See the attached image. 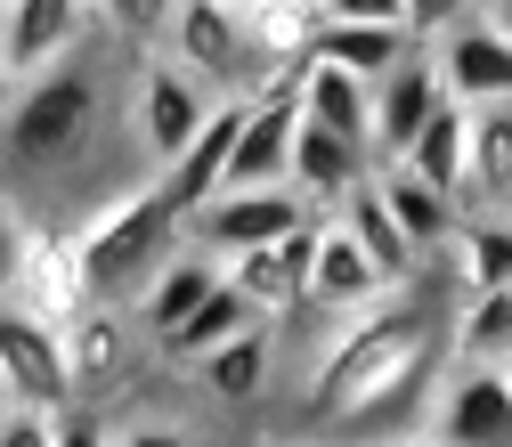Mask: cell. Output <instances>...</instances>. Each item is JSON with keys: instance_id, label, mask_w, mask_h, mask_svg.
<instances>
[{"instance_id": "6da1fadb", "label": "cell", "mask_w": 512, "mask_h": 447, "mask_svg": "<svg viewBox=\"0 0 512 447\" xmlns=\"http://www.w3.org/2000/svg\"><path fill=\"white\" fill-rule=\"evenodd\" d=\"M447 366H456V317H447L439 277L423 269L391 301H374L326 334V350L309 358L301 382V423L317 447H374L391 439L382 423L431 415Z\"/></svg>"}, {"instance_id": "7a4b0ae2", "label": "cell", "mask_w": 512, "mask_h": 447, "mask_svg": "<svg viewBox=\"0 0 512 447\" xmlns=\"http://www.w3.org/2000/svg\"><path fill=\"white\" fill-rule=\"evenodd\" d=\"M82 244V269H90V293H122V301H147L163 285V269L187 252V220L179 204L163 196V179H131V187H114V196L74 228Z\"/></svg>"}, {"instance_id": "3957f363", "label": "cell", "mask_w": 512, "mask_h": 447, "mask_svg": "<svg viewBox=\"0 0 512 447\" xmlns=\"http://www.w3.org/2000/svg\"><path fill=\"white\" fill-rule=\"evenodd\" d=\"M98 131H106V82H98L90 57H74V66H57V74H41L9 98V114H0V163L57 179V171L90 163Z\"/></svg>"}, {"instance_id": "277c9868", "label": "cell", "mask_w": 512, "mask_h": 447, "mask_svg": "<svg viewBox=\"0 0 512 447\" xmlns=\"http://www.w3.org/2000/svg\"><path fill=\"white\" fill-rule=\"evenodd\" d=\"M423 41L407 33V0H317V49L309 66H342L358 82H391Z\"/></svg>"}, {"instance_id": "5b68a950", "label": "cell", "mask_w": 512, "mask_h": 447, "mask_svg": "<svg viewBox=\"0 0 512 447\" xmlns=\"http://www.w3.org/2000/svg\"><path fill=\"white\" fill-rule=\"evenodd\" d=\"M163 57H179L187 74L220 98H252L261 90V66H252V41H244V9L236 0H171V33Z\"/></svg>"}, {"instance_id": "8992f818", "label": "cell", "mask_w": 512, "mask_h": 447, "mask_svg": "<svg viewBox=\"0 0 512 447\" xmlns=\"http://www.w3.org/2000/svg\"><path fill=\"white\" fill-rule=\"evenodd\" d=\"M228 98L220 90H204L196 74H187L179 66V57H147V66H139V139H147V163H155V179L187 155V147H196L204 131H212V114H220Z\"/></svg>"}, {"instance_id": "52a82bcc", "label": "cell", "mask_w": 512, "mask_h": 447, "mask_svg": "<svg viewBox=\"0 0 512 447\" xmlns=\"http://www.w3.org/2000/svg\"><path fill=\"white\" fill-rule=\"evenodd\" d=\"M0 399L25 415H74L82 407L74 366H66V334H49L17 301H0Z\"/></svg>"}, {"instance_id": "ba28073f", "label": "cell", "mask_w": 512, "mask_h": 447, "mask_svg": "<svg viewBox=\"0 0 512 447\" xmlns=\"http://www.w3.org/2000/svg\"><path fill=\"white\" fill-rule=\"evenodd\" d=\"M431 447H512V366H447L423 415Z\"/></svg>"}, {"instance_id": "9c48e42d", "label": "cell", "mask_w": 512, "mask_h": 447, "mask_svg": "<svg viewBox=\"0 0 512 447\" xmlns=\"http://www.w3.org/2000/svg\"><path fill=\"white\" fill-rule=\"evenodd\" d=\"M317 228V212L293 196V187H261V196H220L212 212L187 220V244L212 252V261H244V252H269L285 236Z\"/></svg>"}, {"instance_id": "30bf717a", "label": "cell", "mask_w": 512, "mask_h": 447, "mask_svg": "<svg viewBox=\"0 0 512 447\" xmlns=\"http://www.w3.org/2000/svg\"><path fill=\"white\" fill-rule=\"evenodd\" d=\"M98 33V9H82V0H9V17H0V49H9V74L17 90L74 66V57L90 49Z\"/></svg>"}, {"instance_id": "8fae6325", "label": "cell", "mask_w": 512, "mask_h": 447, "mask_svg": "<svg viewBox=\"0 0 512 447\" xmlns=\"http://www.w3.org/2000/svg\"><path fill=\"white\" fill-rule=\"evenodd\" d=\"M25 317H41L49 334H74L82 317L98 309V293H90V269H82V244H74V228L66 236H33V252H25V277H17V293H9Z\"/></svg>"}, {"instance_id": "7c38bea8", "label": "cell", "mask_w": 512, "mask_h": 447, "mask_svg": "<svg viewBox=\"0 0 512 447\" xmlns=\"http://www.w3.org/2000/svg\"><path fill=\"white\" fill-rule=\"evenodd\" d=\"M439 82L472 114L480 106H512V41H496L480 25V9H464L456 25H447V41H439Z\"/></svg>"}, {"instance_id": "4fadbf2b", "label": "cell", "mask_w": 512, "mask_h": 447, "mask_svg": "<svg viewBox=\"0 0 512 447\" xmlns=\"http://www.w3.org/2000/svg\"><path fill=\"white\" fill-rule=\"evenodd\" d=\"M447 106V82H439V49H415L407 66L374 90V163H407V147L423 139V122Z\"/></svg>"}, {"instance_id": "5bb4252c", "label": "cell", "mask_w": 512, "mask_h": 447, "mask_svg": "<svg viewBox=\"0 0 512 447\" xmlns=\"http://www.w3.org/2000/svg\"><path fill=\"white\" fill-rule=\"evenodd\" d=\"M374 301H391V285H382V269L358 252V236L342 228V220H317V261H309V309L317 317H358V309H374Z\"/></svg>"}, {"instance_id": "9a60e30c", "label": "cell", "mask_w": 512, "mask_h": 447, "mask_svg": "<svg viewBox=\"0 0 512 447\" xmlns=\"http://www.w3.org/2000/svg\"><path fill=\"white\" fill-rule=\"evenodd\" d=\"M374 179V155L334 139V131H317V122H301V147H293V196L317 212V220H334L358 187Z\"/></svg>"}, {"instance_id": "2e32d148", "label": "cell", "mask_w": 512, "mask_h": 447, "mask_svg": "<svg viewBox=\"0 0 512 447\" xmlns=\"http://www.w3.org/2000/svg\"><path fill=\"white\" fill-rule=\"evenodd\" d=\"M374 196L391 204V220L407 228V244L423 252V261H439V252H456V236H464V212L439 196V187H423L407 163H374Z\"/></svg>"}, {"instance_id": "e0dca14e", "label": "cell", "mask_w": 512, "mask_h": 447, "mask_svg": "<svg viewBox=\"0 0 512 447\" xmlns=\"http://www.w3.org/2000/svg\"><path fill=\"white\" fill-rule=\"evenodd\" d=\"M301 122L374 155V82H358L342 66H301Z\"/></svg>"}, {"instance_id": "ac0fdd59", "label": "cell", "mask_w": 512, "mask_h": 447, "mask_svg": "<svg viewBox=\"0 0 512 447\" xmlns=\"http://www.w3.org/2000/svg\"><path fill=\"white\" fill-rule=\"evenodd\" d=\"M407 171H415L423 187H439V196L464 212V187H472V106L447 98V106L423 122V139L407 147Z\"/></svg>"}, {"instance_id": "d6986e66", "label": "cell", "mask_w": 512, "mask_h": 447, "mask_svg": "<svg viewBox=\"0 0 512 447\" xmlns=\"http://www.w3.org/2000/svg\"><path fill=\"white\" fill-rule=\"evenodd\" d=\"M464 220H512V106H480V114H472Z\"/></svg>"}, {"instance_id": "ffe728a7", "label": "cell", "mask_w": 512, "mask_h": 447, "mask_svg": "<svg viewBox=\"0 0 512 447\" xmlns=\"http://www.w3.org/2000/svg\"><path fill=\"white\" fill-rule=\"evenodd\" d=\"M334 220H342V228L358 236V252H366V261L382 269V285H391V293H399V285H415V277L431 269V261H423V252L407 244V228L391 220V204H382V196H374V179L358 187V196H350V204H342Z\"/></svg>"}, {"instance_id": "44dd1931", "label": "cell", "mask_w": 512, "mask_h": 447, "mask_svg": "<svg viewBox=\"0 0 512 447\" xmlns=\"http://www.w3.org/2000/svg\"><path fill=\"white\" fill-rule=\"evenodd\" d=\"M220 285H228V261H212V252H196V244H187L179 261L163 269V285L139 301V326H147L155 342H171V334H179V326H187V317H196Z\"/></svg>"}, {"instance_id": "7402d4cb", "label": "cell", "mask_w": 512, "mask_h": 447, "mask_svg": "<svg viewBox=\"0 0 512 447\" xmlns=\"http://www.w3.org/2000/svg\"><path fill=\"white\" fill-rule=\"evenodd\" d=\"M66 366H74V399H106L122 374H131V334H122V309H90L66 334Z\"/></svg>"}, {"instance_id": "603a6c76", "label": "cell", "mask_w": 512, "mask_h": 447, "mask_svg": "<svg viewBox=\"0 0 512 447\" xmlns=\"http://www.w3.org/2000/svg\"><path fill=\"white\" fill-rule=\"evenodd\" d=\"M204 374V391L220 399V407H261L269 399V382H277V326H252L244 342H228L212 366H196Z\"/></svg>"}, {"instance_id": "cb8c5ba5", "label": "cell", "mask_w": 512, "mask_h": 447, "mask_svg": "<svg viewBox=\"0 0 512 447\" xmlns=\"http://www.w3.org/2000/svg\"><path fill=\"white\" fill-rule=\"evenodd\" d=\"M252 326H261V317H252V301H244L236 285H220V293H212L196 317H187V326H179L171 342H155V350H163L171 366H212V358H220L228 342H244Z\"/></svg>"}, {"instance_id": "d4e9b609", "label": "cell", "mask_w": 512, "mask_h": 447, "mask_svg": "<svg viewBox=\"0 0 512 447\" xmlns=\"http://www.w3.org/2000/svg\"><path fill=\"white\" fill-rule=\"evenodd\" d=\"M456 366H512V285L456 301Z\"/></svg>"}, {"instance_id": "484cf974", "label": "cell", "mask_w": 512, "mask_h": 447, "mask_svg": "<svg viewBox=\"0 0 512 447\" xmlns=\"http://www.w3.org/2000/svg\"><path fill=\"white\" fill-rule=\"evenodd\" d=\"M456 285H464V301L512 285V220H464V236H456Z\"/></svg>"}, {"instance_id": "4316f807", "label": "cell", "mask_w": 512, "mask_h": 447, "mask_svg": "<svg viewBox=\"0 0 512 447\" xmlns=\"http://www.w3.org/2000/svg\"><path fill=\"white\" fill-rule=\"evenodd\" d=\"M33 220L17 212V196H9V187H0V301H9L17 293V277H25V252H33Z\"/></svg>"}, {"instance_id": "83f0119b", "label": "cell", "mask_w": 512, "mask_h": 447, "mask_svg": "<svg viewBox=\"0 0 512 447\" xmlns=\"http://www.w3.org/2000/svg\"><path fill=\"white\" fill-rule=\"evenodd\" d=\"M0 447H57V415H25V407H9V415H0Z\"/></svg>"}, {"instance_id": "f1b7e54d", "label": "cell", "mask_w": 512, "mask_h": 447, "mask_svg": "<svg viewBox=\"0 0 512 447\" xmlns=\"http://www.w3.org/2000/svg\"><path fill=\"white\" fill-rule=\"evenodd\" d=\"M57 447H114V439H106V423L90 407H74V415H57Z\"/></svg>"}, {"instance_id": "f546056e", "label": "cell", "mask_w": 512, "mask_h": 447, "mask_svg": "<svg viewBox=\"0 0 512 447\" xmlns=\"http://www.w3.org/2000/svg\"><path fill=\"white\" fill-rule=\"evenodd\" d=\"M122 447H196V439L171 431V423H139V431H122Z\"/></svg>"}, {"instance_id": "4dcf8cb0", "label": "cell", "mask_w": 512, "mask_h": 447, "mask_svg": "<svg viewBox=\"0 0 512 447\" xmlns=\"http://www.w3.org/2000/svg\"><path fill=\"white\" fill-rule=\"evenodd\" d=\"M480 25H488L496 41H512V0H480Z\"/></svg>"}, {"instance_id": "1f68e13d", "label": "cell", "mask_w": 512, "mask_h": 447, "mask_svg": "<svg viewBox=\"0 0 512 447\" xmlns=\"http://www.w3.org/2000/svg\"><path fill=\"white\" fill-rule=\"evenodd\" d=\"M9 98H17V74H9V49H0V114H9Z\"/></svg>"}, {"instance_id": "d6a6232c", "label": "cell", "mask_w": 512, "mask_h": 447, "mask_svg": "<svg viewBox=\"0 0 512 447\" xmlns=\"http://www.w3.org/2000/svg\"><path fill=\"white\" fill-rule=\"evenodd\" d=\"M374 447H431V439H423V431H407V439H374Z\"/></svg>"}, {"instance_id": "836d02e7", "label": "cell", "mask_w": 512, "mask_h": 447, "mask_svg": "<svg viewBox=\"0 0 512 447\" xmlns=\"http://www.w3.org/2000/svg\"><path fill=\"white\" fill-rule=\"evenodd\" d=\"M285 447H317V439H285Z\"/></svg>"}]
</instances>
